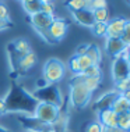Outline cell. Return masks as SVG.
Wrapping results in <instances>:
<instances>
[{"label":"cell","mask_w":130,"mask_h":132,"mask_svg":"<svg viewBox=\"0 0 130 132\" xmlns=\"http://www.w3.org/2000/svg\"><path fill=\"white\" fill-rule=\"evenodd\" d=\"M4 99L7 113H23L27 116H34L35 109L38 106V100L34 97L31 92H28L23 85L13 82L9 93Z\"/></svg>","instance_id":"cell-1"},{"label":"cell","mask_w":130,"mask_h":132,"mask_svg":"<svg viewBox=\"0 0 130 132\" xmlns=\"http://www.w3.org/2000/svg\"><path fill=\"white\" fill-rule=\"evenodd\" d=\"M92 97V92L88 88L84 86V84L80 82L76 77L71 78L70 81V102L73 107L77 110H81L90 103Z\"/></svg>","instance_id":"cell-2"},{"label":"cell","mask_w":130,"mask_h":132,"mask_svg":"<svg viewBox=\"0 0 130 132\" xmlns=\"http://www.w3.org/2000/svg\"><path fill=\"white\" fill-rule=\"evenodd\" d=\"M34 97L37 99L39 103H49V104L57 106L62 109L63 104V95L60 88L56 84H46L45 86L38 88L34 92Z\"/></svg>","instance_id":"cell-3"},{"label":"cell","mask_w":130,"mask_h":132,"mask_svg":"<svg viewBox=\"0 0 130 132\" xmlns=\"http://www.w3.org/2000/svg\"><path fill=\"white\" fill-rule=\"evenodd\" d=\"M42 74L46 84H57L59 81L63 79L64 74H66V64L56 57L48 59L43 64Z\"/></svg>","instance_id":"cell-4"},{"label":"cell","mask_w":130,"mask_h":132,"mask_svg":"<svg viewBox=\"0 0 130 132\" xmlns=\"http://www.w3.org/2000/svg\"><path fill=\"white\" fill-rule=\"evenodd\" d=\"M53 20H55V15L45 14L42 11H39L37 14H32V15H28V22L31 24V27L34 28V29L38 32V35H41V38L49 45L55 43L48 34V28H49L50 24L53 22Z\"/></svg>","instance_id":"cell-5"},{"label":"cell","mask_w":130,"mask_h":132,"mask_svg":"<svg viewBox=\"0 0 130 132\" xmlns=\"http://www.w3.org/2000/svg\"><path fill=\"white\" fill-rule=\"evenodd\" d=\"M34 117L39 122L45 124V125H52L56 124L60 118V107L49 104V103H38L37 109H35Z\"/></svg>","instance_id":"cell-6"},{"label":"cell","mask_w":130,"mask_h":132,"mask_svg":"<svg viewBox=\"0 0 130 132\" xmlns=\"http://www.w3.org/2000/svg\"><path fill=\"white\" fill-rule=\"evenodd\" d=\"M129 77H130L129 50H126L119 57L113 59V61H112V78H113V81H118Z\"/></svg>","instance_id":"cell-7"},{"label":"cell","mask_w":130,"mask_h":132,"mask_svg":"<svg viewBox=\"0 0 130 132\" xmlns=\"http://www.w3.org/2000/svg\"><path fill=\"white\" fill-rule=\"evenodd\" d=\"M7 52H9V57H10L11 64L16 65L17 61L20 60V57H23L24 54H27L28 52H31L30 42L25 38H17L7 46Z\"/></svg>","instance_id":"cell-8"},{"label":"cell","mask_w":130,"mask_h":132,"mask_svg":"<svg viewBox=\"0 0 130 132\" xmlns=\"http://www.w3.org/2000/svg\"><path fill=\"white\" fill-rule=\"evenodd\" d=\"M69 25H70V21H67L66 18H60V17H55L53 22L49 25L48 28V34L50 39H52L55 43L60 42L62 39L66 36Z\"/></svg>","instance_id":"cell-9"},{"label":"cell","mask_w":130,"mask_h":132,"mask_svg":"<svg viewBox=\"0 0 130 132\" xmlns=\"http://www.w3.org/2000/svg\"><path fill=\"white\" fill-rule=\"evenodd\" d=\"M130 22L125 17H116V18L108 21V28H106V36L105 38H120L123 34L126 25Z\"/></svg>","instance_id":"cell-10"},{"label":"cell","mask_w":130,"mask_h":132,"mask_svg":"<svg viewBox=\"0 0 130 132\" xmlns=\"http://www.w3.org/2000/svg\"><path fill=\"white\" fill-rule=\"evenodd\" d=\"M105 49H106V53L112 57V59H116V57H119L122 53L129 50V46H126L123 42L120 40V38H106Z\"/></svg>","instance_id":"cell-11"},{"label":"cell","mask_w":130,"mask_h":132,"mask_svg":"<svg viewBox=\"0 0 130 132\" xmlns=\"http://www.w3.org/2000/svg\"><path fill=\"white\" fill-rule=\"evenodd\" d=\"M119 93L115 90H111V92H106V93L101 95L92 104V110L94 111H102V110H108V109H112V104H113L115 99Z\"/></svg>","instance_id":"cell-12"},{"label":"cell","mask_w":130,"mask_h":132,"mask_svg":"<svg viewBox=\"0 0 130 132\" xmlns=\"http://www.w3.org/2000/svg\"><path fill=\"white\" fill-rule=\"evenodd\" d=\"M37 63H38L37 53L31 50L27 54H24L23 57H20V60L16 64V70H17V72H27L31 68H34Z\"/></svg>","instance_id":"cell-13"},{"label":"cell","mask_w":130,"mask_h":132,"mask_svg":"<svg viewBox=\"0 0 130 132\" xmlns=\"http://www.w3.org/2000/svg\"><path fill=\"white\" fill-rule=\"evenodd\" d=\"M70 13H71V17H73V20H74L77 24L83 25V27L91 28L92 24L95 22V20H94V14H92L91 10H88V9H83V10L70 11Z\"/></svg>","instance_id":"cell-14"},{"label":"cell","mask_w":130,"mask_h":132,"mask_svg":"<svg viewBox=\"0 0 130 132\" xmlns=\"http://www.w3.org/2000/svg\"><path fill=\"white\" fill-rule=\"evenodd\" d=\"M98 122L104 128H115L118 125V114L112 109L98 111Z\"/></svg>","instance_id":"cell-15"},{"label":"cell","mask_w":130,"mask_h":132,"mask_svg":"<svg viewBox=\"0 0 130 132\" xmlns=\"http://www.w3.org/2000/svg\"><path fill=\"white\" fill-rule=\"evenodd\" d=\"M112 110H113L118 116L130 113V100L127 97H125L123 95H118L116 99H115V102H113V104H112Z\"/></svg>","instance_id":"cell-16"},{"label":"cell","mask_w":130,"mask_h":132,"mask_svg":"<svg viewBox=\"0 0 130 132\" xmlns=\"http://www.w3.org/2000/svg\"><path fill=\"white\" fill-rule=\"evenodd\" d=\"M85 56L91 60L94 65H99L101 61H102V52H101L99 46L95 45V43L88 45V49H87Z\"/></svg>","instance_id":"cell-17"},{"label":"cell","mask_w":130,"mask_h":132,"mask_svg":"<svg viewBox=\"0 0 130 132\" xmlns=\"http://www.w3.org/2000/svg\"><path fill=\"white\" fill-rule=\"evenodd\" d=\"M76 78H77L80 82H83L84 84V86L85 88H88L90 90L94 93V90H97V89L99 88V85H101V81H102V78H91V77H84L83 74H76L74 75Z\"/></svg>","instance_id":"cell-18"},{"label":"cell","mask_w":130,"mask_h":132,"mask_svg":"<svg viewBox=\"0 0 130 132\" xmlns=\"http://www.w3.org/2000/svg\"><path fill=\"white\" fill-rule=\"evenodd\" d=\"M42 3L43 2H41V0H28V2H21V4H23L24 11L28 15H32V14H37L41 11Z\"/></svg>","instance_id":"cell-19"},{"label":"cell","mask_w":130,"mask_h":132,"mask_svg":"<svg viewBox=\"0 0 130 132\" xmlns=\"http://www.w3.org/2000/svg\"><path fill=\"white\" fill-rule=\"evenodd\" d=\"M64 6L69 9V11H77V10L88 9L90 0H64Z\"/></svg>","instance_id":"cell-20"},{"label":"cell","mask_w":130,"mask_h":132,"mask_svg":"<svg viewBox=\"0 0 130 132\" xmlns=\"http://www.w3.org/2000/svg\"><path fill=\"white\" fill-rule=\"evenodd\" d=\"M106 28H108V22H94L91 27V32L97 38H105Z\"/></svg>","instance_id":"cell-21"},{"label":"cell","mask_w":130,"mask_h":132,"mask_svg":"<svg viewBox=\"0 0 130 132\" xmlns=\"http://www.w3.org/2000/svg\"><path fill=\"white\" fill-rule=\"evenodd\" d=\"M113 88H115V92H118L119 95L127 92L130 89V77L129 78H123V79L113 81Z\"/></svg>","instance_id":"cell-22"},{"label":"cell","mask_w":130,"mask_h":132,"mask_svg":"<svg viewBox=\"0 0 130 132\" xmlns=\"http://www.w3.org/2000/svg\"><path fill=\"white\" fill-rule=\"evenodd\" d=\"M94 14V20L95 22H108L109 21V13H108V9H97L92 11Z\"/></svg>","instance_id":"cell-23"},{"label":"cell","mask_w":130,"mask_h":132,"mask_svg":"<svg viewBox=\"0 0 130 132\" xmlns=\"http://www.w3.org/2000/svg\"><path fill=\"white\" fill-rule=\"evenodd\" d=\"M116 127L122 131H129L130 129V113L118 116V125Z\"/></svg>","instance_id":"cell-24"},{"label":"cell","mask_w":130,"mask_h":132,"mask_svg":"<svg viewBox=\"0 0 130 132\" xmlns=\"http://www.w3.org/2000/svg\"><path fill=\"white\" fill-rule=\"evenodd\" d=\"M84 77H91V78H102V70L99 65H91L87 68L84 72H81Z\"/></svg>","instance_id":"cell-25"},{"label":"cell","mask_w":130,"mask_h":132,"mask_svg":"<svg viewBox=\"0 0 130 132\" xmlns=\"http://www.w3.org/2000/svg\"><path fill=\"white\" fill-rule=\"evenodd\" d=\"M67 68L73 72V75H76V74H80V67H78V57L73 54L69 59L67 61Z\"/></svg>","instance_id":"cell-26"},{"label":"cell","mask_w":130,"mask_h":132,"mask_svg":"<svg viewBox=\"0 0 130 132\" xmlns=\"http://www.w3.org/2000/svg\"><path fill=\"white\" fill-rule=\"evenodd\" d=\"M77 57H78V67H80V72H84L87 68H90L91 65H94L92 61L85 54L84 56H77Z\"/></svg>","instance_id":"cell-27"},{"label":"cell","mask_w":130,"mask_h":132,"mask_svg":"<svg viewBox=\"0 0 130 132\" xmlns=\"http://www.w3.org/2000/svg\"><path fill=\"white\" fill-rule=\"evenodd\" d=\"M106 7V0H90V6H88V10H94L97 9H105Z\"/></svg>","instance_id":"cell-28"},{"label":"cell","mask_w":130,"mask_h":132,"mask_svg":"<svg viewBox=\"0 0 130 132\" xmlns=\"http://www.w3.org/2000/svg\"><path fill=\"white\" fill-rule=\"evenodd\" d=\"M84 132H102V125H101L98 121H92V122H90L85 127Z\"/></svg>","instance_id":"cell-29"},{"label":"cell","mask_w":130,"mask_h":132,"mask_svg":"<svg viewBox=\"0 0 130 132\" xmlns=\"http://www.w3.org/2000/svg\"><path fill=\"white\" fill-rule=\"evenodd\" d=\"M120 40L123 42L126 46L130 45V22L127 24V25H126L123 34H122V36H120Z\"/></svg>","instance_id":"cell-30"},{"label":"cell","mask_w":130,"mask_h":132,"mask_svg":"<svg viewBox=\"0 0 130 132\" xmlns=\"http://www.w3.org/2000/svg\"><path fill=\"white\" fill-rule=\"evenodd\" d=\"M42 13L45 14H50V15H55V4L53 3H42Z\"/></svg>","instance_id":"cell-31"},{"label":"cell","mask_w":130,"mask_h":132,"mask_svg":"<svg viewBox=\"0 0 130 132\" xmlns=\"http://www.w3.org/2000/svg\"><path fill=\"white\" fill-rule=\"evenodd\" d=\"M6 20H10L9 9H7V6H4L3 3H0V21H6Z\"/></svg>","instance_id":"cell-32"},{"label":"cell","mask_w":130,"mask_h":132,"mask_svg":"<svg viewBox=\"0 0 130 132\" xmlns=\"http://www.w3.org/2000/svg\"><path fill=\"white\" fill-rule=\"evenodd\" d=\"M87 49H88V45H87V43L78 45L77 49H76V53H74V54H76V56H84L85 53H87Z\"/></svg>","instance_id":"cell-33"},{"label":"cell","mask_w":130,"mask_h":132,"mask_svg":"<svg viewBox=\"0 0 130 132\" xmlns=\"http://www.w3.org/2000/svg\"><path fill=\"white\" fill-rule=\"evenodd\" d=\"M14 24L11 22L10 20H6V21H0V31H6L9 28H13Z\"/></svg>","instance_id":"cell-34"},{"label":"cell","mask_w":130,"mask_h":132,"mask_svg":"<svg viewBox=\"0 0 130 132\" xmlns=\"http://www.w3.org/2000/svg\"><path fill=\"white\" fill-rule=\"evenodd\" d=\"M6 103H4V99L0 97V116H3V114H6Z\"/></svg>","instance_id":"cell-35"},{"label":"cell","mask_w":130,"mask_h":132,"mask_svg":"<svg viewBox=\"0 0 130 132\" xmlns=\"http://www.w3.org/2000/svg\"><path fill=\"white\" fill-rule=\"evenodd\" d=\"M102 132H129V131H122L118 127H115V128H104L102 127Z\"/></svg>","instance_id":"cell-36"},{"label":"cell","mask_w":130,"mask_h":132,"mask_svg":"<svg viewBox=\"0 0 130 132\" xmlns=\"http://www.w3.org/2000/svg\"><path fill=\"white\" fill-rule=\"evenodd\" d=\"M0 132H10V131L6 129V128H3V127H0Z\"/></svg>","instance_id":"cell-37"},{"label":"cell","mask_w":130,"mask_h":132,"mask_svg":"<svg viewBox=\"0 0 130 132\" xmlns=\"http://www.w3.org/2000/svg\"><path fill=\"white\" fill-rule=\"evenodd\" d=\"M41 2H43V3H53L55 0H41Z\"/></svg>","instance_id":"cell-38"},{"label":"cell","mask_w":130,"mask_h":132,"mask_svg":"<svg viewBox=\"0 0 130 132\" xmlns=\"http://www.w3.org/2000/svg\"><path fill=\"white\" fill-rule=\"evenodd\" d=\"M126 2V4H130V0H125Z\"/></svg>","instance_id":"cell-39"},{"label":"cell","mask_w":130,"mask_h":132,"mask_svg":"<svg viewBox=\"0 0 130 132\" xmlns=\"http://www.w3.org/2000/svg\"><path fill=\"white\" fill-rule=\"evenodd\" d=\"M43 132H53L52 129H48V131H43Z\"/></svg>","instance_id":"cell-40"},{"label":"cell","mask_w":130,"mask_h":132,"mask_svg":"<svg viewBox=\"0 0 130 132\" xmlns=\"http://www.w3.org/2000/svg\"><path fill=\"white\" fill-rule=\"evenodd\" d=\"M20 2H28V0H20Z\"/></svg>","instance_id":"cell-41"}]
</instances>
